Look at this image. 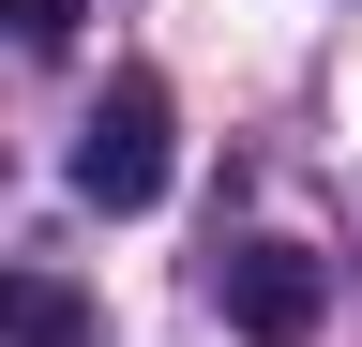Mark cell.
I'll return each instance as SVG.
<instances>
[{"mask_svg": "<svg viewBox=\"0 0 362 347\" xmlns=\"http://www.w3.org/2000/svg\"><path fill=\"white\" fill-rule=\"evenodd\" d=\"M90 332V302L76 287H45V272H0V347H76Z\"/></svg>", "mask_w": 362, "mask_h": 347, "instance_id": "cell-3", "label": "cell"}, {"mask_svg": "<svg viewBox=\"0 0 362 347\" xmlns=\"http://www.w3.org/2000/svg\"><path fill=\"white\" fill-rule=\"evenodd\" d=\"M0 46H76V0H0Z\"/></svg>", "mask_w": 362, "mask_h": 347, "instance_id": "cell-4", "label": "cell"}, {"mask_svg": "<svg viewBox=\"0 0 362 347\" xmlns=\"http://www.w3.org/2000/svg\"><path fill=\"white\" fill-rule=\"evenodd\" d=\"M76 196L90 211H151L166 196V91L151 76H121V91L76 121Z\"/></svg>", "mask_w": 362, "mask_h": 347, "instance_id": "cell-1", "label": "cell"}, {"mask_svg": "<svg viewBox=\"0 0 362 347\" xmlns=\"http://www.w3.org/2000/svg\"><path fill=\"white\" fill-rule=\"evenodd\" d=\"M317 302H332V272H317L302 242H242V257H226V317H242L257 347H287V332H317Z\"/></svg>", "mask_w": 362, "mask_h": 347, "instance_id": "cell-2", "label": "cell"}]
</instances>
